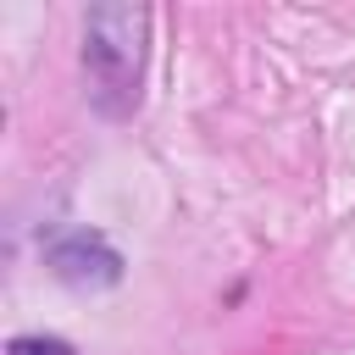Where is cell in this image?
<instances>
[{"mask_svg": "<svg viewBox=\"0 0 355 355\" xmlns=\"http://www.w3.org/2000/svg\"><path fill=\"white\" fill-rule=\"evenodd\" d=\"M44 266H50V272H55L67 288H78V294L122 283V255L105 244V233H89V227L61 233V239L44 250Z\"/></svg>", "mask_w": 355, "mask_h": 355, "instance_id": "cell-2", "label": "cell"}, {"mask_svg": "<svg viewBox=\"0 0 355 355\" xmlns=\"http://www.w3.org/2000/svg\"><path fill=\"white\" fill-rule=\"evenodd\" d=\"M144 28L139 6H94L83 17V78L100 116H128L144 83Z\"/></svg>", "mask_w": 355, "mask_h": 355, "instance_id": "cell-1", "label": "cell"}, {"mask_svg": "<svg viewBox=\"0 0 355 355\" xmlns=\"http://www.w3.org/2000/svg\"><path fill=\"white\" fill-rule=\"evenodd\" d=\"M6 355H78L67 338H44V333H17L6 344Z\"/></svg>", "mask_w": 355, "mask_h": 355, "instance_id": "cell-3", "label": "cell"}]
</instances>
